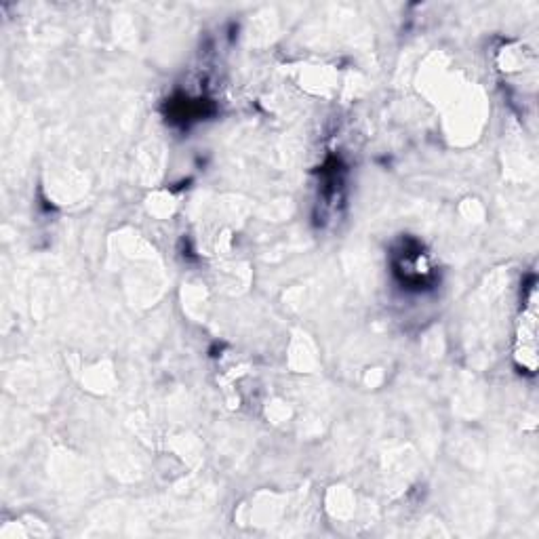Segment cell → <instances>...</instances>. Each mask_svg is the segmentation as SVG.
<instances>
[{"label":"cell","mask_w":539,"mask_h":539,"mask_svg":"<svg viewBox=\"0 0 539 539\" xmlns=\"http://www.w3.org/2000/svg\"><path fill=\"white\" fill-rule=\"evenodd\" d=\"M535 304H537L535 287H531L529 302L521 318V333H518V348H516L518 363H521L523 369H527L529 373H533L537 367V306Z\"/></svg>","instance_id":"cell-1"}]
</instances>
